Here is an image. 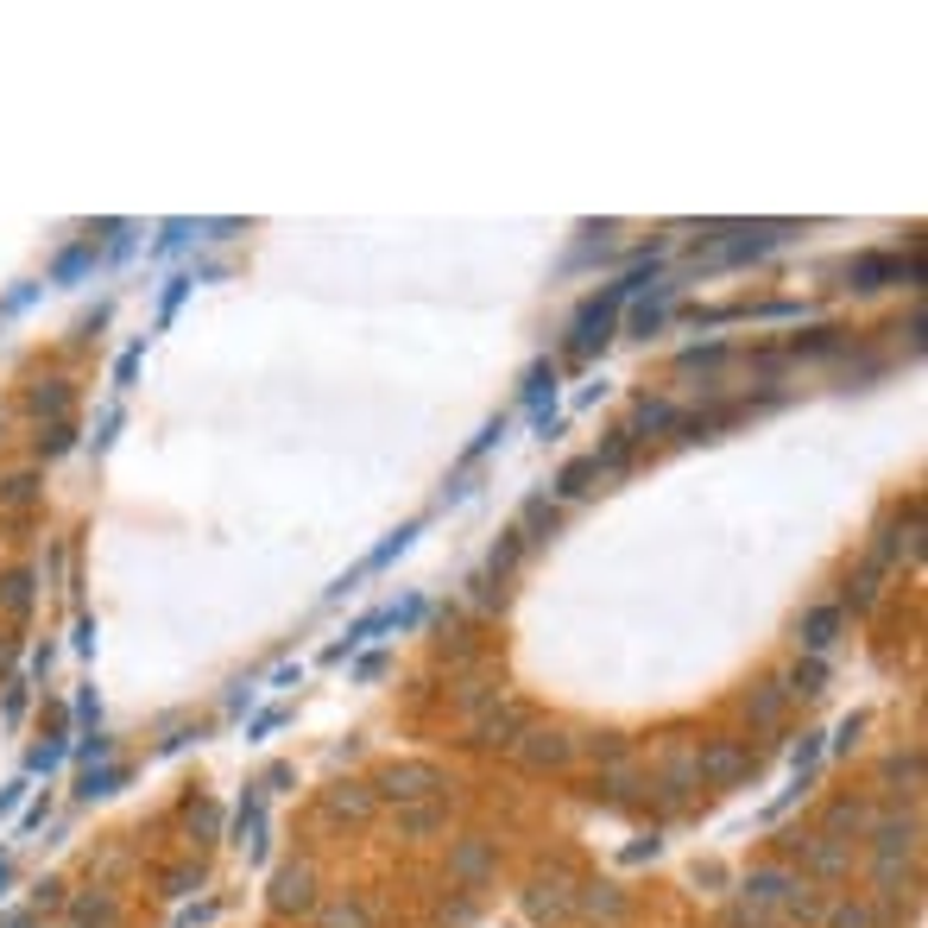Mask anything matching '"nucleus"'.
Instances as JSON below:
<instances>
[{
  "label": "nucleus",
  "instance_id": "ddd939ff",
  "mask_svg": "<svg viewBox=\"0 0 928 928\" xmlns=\"http://www.w3.org/2000/svg\"><path fill=\"white\" fill-rule=\"evenodd\" d=\"M323 928H373V916H367V904H335Z\"/></svg>",
  "mask_w": 928,
  "mask_h": 928
},
{
  "label": "nucleus",
  "instance_id": "9b49d317",
  "mask_svg": "<svg viewBox=\"0 0 928 928\" xmlns=\"http://www.w3.org/2000/svg\"><path fill=\"white\" fill-rule=\"evenodd\" d=\"M827 916V928H878V916H872V904H860V897H840L834 909H821Z\"/></svg>",
  "mask_w": 928,
  "mask_h": 928
},
{
  "label": "nucleus",
  "instance_id": "9d476101",
  "mask_svg": "<svg viewBox=\"0 0 928 928\" xmlns=\"http://www.w3.org/2000/svg\"><path fill=\"white\" fill-rule=\"evenodd\" d=\"M872 884H878V897H904L909 860H878V853H872Z\"/></svg>",
  "mask_w": 928,
  "mask_h": 928
},
{
  "label": "nucleus",
  "instance_id": "f257e3e1",
  "mask_svg": "<svg viewBox=\"0 0 928 928\" xmlns=\"http://www.w3.org/2000/svg\"><path fill=\"white\" fill-rule=\"evenodd\" d=\"M795 884H802V878H795L790 865H758V872L739 884V897L751 904V916H764V909H783V904H790Z\"/></svg>",
  "mask_w": 928,
  "mask_h": 928
},
{
  "label": "nucleus",
  "instance_id": "4468645a",
  "mask_svg": "<svg viewBox=\"0 0 928 928\" xmlns=\"http://www.w3.org/2000/svg\"><path fill=\"white\" fill-rule=\"evenodd\" d=\"M335 815H348V821L373 815V795H367V790H341V795H335Z\"/></svg>",
  "mask_w": 928,
  "mask_h": 928
},
{
  "label": "nucleus",
  "instance_id": "7ed1b4c3",
  "mask_svg": "<svg viewBox=\"0 0 928 928\" xmlns=\"http://www.w3.org/2000/svg\"><path fill=\"white\" fill-rule=\"evenodd\" d=\"M449 872H455V878L462 884H481V878H493V872H499V846H493V840H455V846H449Z\"/></svg>",
  "mask_w": 928,
  "mask_h": 928
},
{
  "label": "nucleus",
  "instance_id": "6e6552de",
  "mask_svg": "<svg viewBox=\"0 0 928 928\" xmlns=\"http://www.w3.org/2000/svg\"><path fill=\"white\" fill-rule=\"evenodd\" d=\"M278 909H309L316 904V878H309V865H297V872H285L278 878V897H272Z\"/></svg>",
  "mask_w": 928,
  "mask_h": 928
},
{
  "label": "nucleus",
  "instance_id": "f03ea898",
  "mask_svg": "<svg viewBox=\"0 0 928 928\" xmlns=\"http://www.w3.org/2000/svg\"><path fill=\"white\" fill-rule=\"evenodd\" d=\"M746 771H751V751L732 746V739H714V746L695 751V777H707V783H739Z\"/></svg>",
  "mask_w": 928,
  "mask_h": 928
},
{
  "label": "nucleus",
  "instance_id": "0eeeda50",
  "mask_svg": "<svg viewBox=\"0 0 928 928\" xmlns=\"http://www.w3.org/2000/svg\"><path fill=\"white\" fill-rule=\"evenodd\" d=\"M581 916H588V922H619V916H625L619 884H588V890H581Z\"/></svg>",
  "mask_w": 928,
  "mask_h": 928
},
{
  "label": "nucleus",
  "instance_id": "39448f33",
  "mask_svg": "<svg viewBox=\"0 0 928 928\" xmlns=\"http://www.w3.org/2000/svg\"><path fill=\"white\" fill-rule=\"evenodd\" d=\"M436 790H449V777H442L436 764H404V771L386 777V795L404 802V809H418L423 795H436Z\"/></svg>",
  "mask_w": 928,
  "mask_h": 928
},
{
  "label": "nucleus",
  "instance_id": "f8f14e48",
  "mask_svg": "<svg viewBox=\"0 0 928 928\" xmlns=\"http://www.w3.org/2000/svg\"><path fill=\"white\" fill-rule=\"evenodd\" d=\"M746 707H751V720H758V727H777V720H783V688H777V683H764Z\"/></svg>",
  "mask_w": 928,
  "mask_h": 928
},
{
  "label": "nucleus",
  "instance_id": "20e7f679",
  "mask_svg": "<svg viewBox=\"0 0 928 928\" xmlns=\"http://www.w3.org/2000/svg\"><path fill=\"white\" fill-rule=\"evenodd\" d=\"M512 751L525 758L530 771H562V764L574 758V746H569V739H562V732H544V727H525V739H518Z\"/></svg>",
  "mask_w": 928,
  "mask_h": 928
},
{
  "label": "nucleus",
  "instance_id": "1a4fd4ad",
  "mask_svg": "<svg viewBox=\"0 0 928 928\" xmlns=\"http://www.w3.org/2000/svg\"><path fill=\"white\" fill-rule=\"evenodd\" d=\"M569 884H537V890H530V909H537V916H544V922H562V916H569Z\"/></svg>",
  "mask_w": 928,
  "mask_h": 928
},
{
  "label": "nucleus",
  "instance_id": "423d86ee",
  "mask_svg": "<svg viewBox=\"0 0 928 928\" xmlns=\"http://www.w3.org/2000/svg\"><path fill=\"white\" fill-rule=\"evenodd\" d=\"M795 860H802V872H815V878H846V846L834 834H802L795 840Z\"/></svg>",
  "mask_w": 928,
  "mask_h": 928
}]
</instances>
